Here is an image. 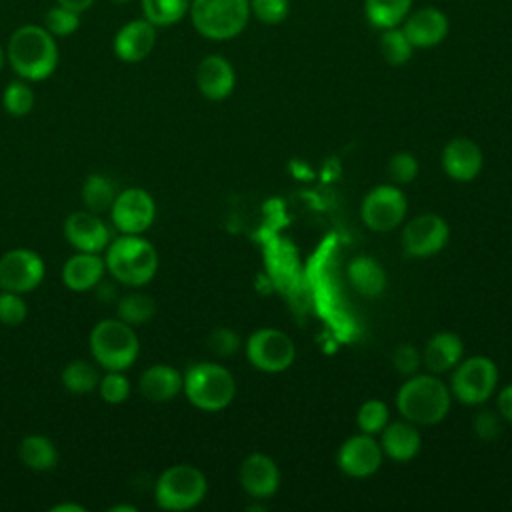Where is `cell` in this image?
<instances>
[{"label":"cell","instance_id":"6da1fadb","mask_svg":"<svg viewBox=\"0 0 512 512\" xmlns=\"http://www.w3.org/2000/svg\"><path fill=\"white\" fill-rule=\"evenodd\" d=\"M56 38L38 24L16 28L6 46V60L18 78L42 82L50 78L58 66Z\"/></svg>","mask_w":512,"mask_h":512},{"label":"cell","instance_id":"7a4b0ae2","mask_svg":"<svg viewBox=\"0 0 512 512\" xmlns=\"http://www.w3.org/2000/svg\"><path fill=\"white\" fill-rule=\"evenodd\" d=\"M106 270L124 286H146L158 272V252L142 234H122L106 248Z\"/></svg>","mask_w":512,"mask_h":512},{"label":"cell","instance_id":"3957f363","mask_svg":"<svg viewBox=\"0 0 512 512\" xmlns=\"http://www.w3.org/2000/svg\"><path fill=\"white\" fill-rule=\"evenodd\" d=\"M452 392L434 374L406 380L396 396L398 412L414 424H436L450 410Z\"/></svg>","mask_w":512,"mask_h":512},{"label":"cell","instance_id":"277c9868","mask_svg":"<svg viewBox=\"0 0 512 512\" xmlns=\"http://www.w3.org/2000/svg\"><path fill=\"white\" fill-rule=\"evenodd\" d=\"M90 354L102 370H126L140 354V340L134 326L120 318L100 320L88 336Z\"/></svg>","mask_w":512,"mask_h":512},{"label":"cell","instance_id":"5b68a950","mask_svg":"<svg viewBox=\"0 0 512 512\" xmlns=\"http://www.w3.org/2000/svg\"><path fill=\"white\" fill-rule=\"evenodd\" d=\"M188 14L194 30L208 40L236 38L252 16L250 0H192Z\"/></svg>","mask_w":512,"mask_h":512},{"label":"cell","instance_id":"8992f818","mask_svg":"<svg viewBox=\"0 0 512 512\" xmlns=\"http://www.w3.org/2000/svg\"><path fill=\"white\" fill-rule=\"evenodd\" d=\"M182 390L192 406L204 412L224 410L236 394L234 376L216 362L192 364L184 374Z\"/></svg>","mask_w":512,"mask_h":512},{"label":"cell","instance_id":"52a82bcc","mask_svg":"<svg viewBox=\"0 0 512 512\" xmlns=\"http://www.w3.org/2000/svg\"><path fill=\"white\" fill-rule=\"evenodd\" d=\"M208 492L204 472L192 464H172L156 478L154 500L162 510L184 512L198 506Z\"/></svg>","mask_w":512,"mask_h":512},{"label":"cell","instance_id":"ba28073f","mask_svg":"<svg viewBox=\"0 0 512 512\" xmlns=\"http://www.w3.org/2000/svg\"><path fill=\"white\" fill-rule=\"evenodd\" d=\"M498 384V368L486 356H472L452 374L450 392L462 404L474 406L486 402Z\"/></svg>","mask_w":512,"mask_h":512},{"label":"cell","instance_id":"9c48e42d","mask_svg":"<svg viewBox=\"0 0 512 512\" xmlns=\"http://www.w3.org/2000/svg\"><path fill=\"white\" fill-rule=\"evenodd\" d=\"M110 218L114 228L122 234H144L156 218V202L150 192L140 186L118 190L110 206Z\"/></svg>","mask_w":512,"mask_h":512},{"label":"cell","instance_id":"30bf717a","mask_svg":"<svg viewBox=\"0 0 512 512\" xmlns=\"http://www.w3.org/2000/svg\"><path fill=\"white\" fill-rule=\"evenodd\" d=\"M46 274L42 256L30 248H12L0 256V288L26 294L36 290Z\"/></svg>","mask_w":512,"mask_h":512},{"label":"cell","instance_id":"8fae6325","mask_svg":"<svg viewBox=\"0 0 512 512\" xmlns=\"http://www.w3.org/2000/svg\"><path fill=\"white\" fill-rule=\"evenodd\" d=\"M246 356L262 372H282L296 356L294 342L276 328H260L246 342Z\"/></svg>","mask_w":512,"mask_h":512},{"label":"cell","instance_id":"7c38bea8","mask_svg":"<svg viewBox=\"0 0 512 512\" xmlns=\"http://www.w3.org/2000/svg\"><path fill=\"white\" fill-rule=\"evenodd\" d=\"M408 210L406 196L400 188L382 184L372 188L362 202V220L370 230L388 232L396 228Z\"/></svg>","mask_w":512,"mask_h":512},{"label":"cell","instance_id":"4fadbf2b","mask_svg":"<svg viewBox=\"0 0 512 512\" xmlns=\"http://www.w3.org/2000/svg\"><path fill=\"white\" fill-rule=\"evenodd\" d=\"M450 230L438 214H420L412 218L402 232V248L408 256L426 258L440 252L448 242Z\"/></svg>","mask_w":512,"mask_h":512},{"label":"cell","instance_id":"5bb4252c","mask_svg":"<svg viewBox=\"0 0 512 512\" xmlns=\"http://www.w3.org/2000/svg\"><path fill=\"white\" fill-rule=\"evenodd\" d=\"M156 46V26L144 16L134 18L118 28L112 40V50L118 60L138 64L150 56Z\"/></svg>","mask_w":512,"mask_h":512},{"label":"cell","instance_id":"9a60e30c","mask_svg":"<svg viewBox=\"0 0 512 512\" xmlns=\"http://www.w3.org/2000/svg\"><path fill=\"white\" fill-rule=\"evenodd\" d=\"M400 28L414 48H434L448 36L450 22L440 8L422 6L418 10H410Z\"/></svg>","mask_w":512,"mask_h":512},{"label":"cell","instance_id":"2e32d148","mask_svg":"<svg viewBox=\"0 0 512 512\" xmlns=\"http://www.w3.org/2000/svg\"><path fill=\"white\" fill-rule=\"evenodd\" d=\"M64 236L76 252H102L112 236L110 228L90 210H76L64 220Z\"/></svg>","mask_w":512,"mask_h":512},{"label":"cell","instance_id":"e0dca14e","mask_svg":"<svg viewBox=\"0 0 512 512\" xmlns=\"http://www.w3.org/2000/svg\"><path fill=\"white\" fill-rule=\"evenodd\" d=\"M382 446L372 434H356L348 438L338 450V466L352 478H366L382 464Z\"/></svg>","mask_w":512,"mask_h":512},{"label":"cell","instance_id":"ac0fdd59","mask_svg":"<svg viewBox=\"0 0 512 512\" xmlns=\"http://www.w3.org/2000/svg\"><path fill=\"white\" fill-rule=\"evenodd\" d=\"M196 86L208 100H224L236 86V72L228 58L222 54H208L196 66Z\"/></svg>","mask_w":512,"mask_h":512},{"label":"cell","instance_id":"d6986e66","mask_svg":"<svg viewBox=\"0 0 512 512\" xmlns=\"http://www.w3.org/2000/svg\"><path fill=\"white\" fill-rule=\"evenodd\" d=\"M240 484L246 494L254 498H268L280 486V470L270 456L254 452L244 458L240 466Z\"/></svg>","mask_w":512,"mask_h":512},{"label":"cell","instance_id":"ffe728a7","mask_svg":"<svg viewBox=\"0 0 512 512\" xmlns=\"http://www.w3.org/2000/svg\"><path fill=\"white\" fill-rule=\"evenodd\" d=\"M444 172L458 182H470L482 170V150L470 138H452L442 152Z\"/></svg>","mask_w":512,"mask_h":512},{"label":"cell","instance_id":"44dd1931","mask_svg":"<svg viewBox=\"0 0 512 512\" xmlns=\"http://www.w3.org/2000/svg\"><path fill=\"white\" fill-rule=\"evenodd\" d=\"M106 272V262L96 252H76L62 266V282L72 292L96 288Z\"/></svg>","mask_w":512,"mask_h":512},{"label":"cell","instance_id":"7402d4cb","mask_svg":"<svg viewBox=\"0 0 512 512\" xmlns=\"http://www.w3.org/2000/svg\"><path fill=\"white\" fill-rule=\"evenodd\" d=\"M184 376L170 364H152L148 366L140 380L138 390L150 402H170L182 390Z\"/></svg>","mask_w":512,"mask_h":512},{"label":"cell","instance_id":"603a6c76","mask_svg":"<svg viewBox=\"0 0 512 512\" xmlns=\"http://www.w3.org/2000/svg\"><path fill=\"white\" fill-rule=\"evenodd\" d=\"M382 452L386 456H390L396 462H406L412 460L420 446H422V436L418 432V428L414 426V422L406 420V422H392L386 424L382 430Z\"/></svg>","mask_w":512,"mask_h":512},{"label":"cell","instance_id":"cb8c5ba5","mask_svg":"<svg viewBox=\"0 0 512 512\" xmlns=\"http://www.w3.org/2000/svg\"><path fill=\"white\" fill-rule=\"evenodd\" d=\"M462 352L464 344L454 332H438L428 340L422 360L432 374H438L454 368L460 362Z\"/></svg>","mask_w":512,"mask_h":512},{"label":"cell","instance_id":"d4e9b609","mask_svg":"<svg viewBox=\"0 0 512 512\" xmlns=\"http://www.w3.org/2000/svg\"><path fill=\"white\" fill-rule=\"evenodd\" d=\"M348 280L354 286V290L362 296H378L386 288V272L370 256H356L348 264Z\"/></svg>","mask_w":512,"mask_h":512},{"label":"cell","instance_id":"484cf974","mask_svg":"<svg viewBox=\"0 0 512 512\" xmlns=\"http://www.w3.org/2000/svg\"><path fill=\"white\" fill-rule=\"evenodd\" d=\"M22 464L34 472H48L58 464V450L48 436L28 434L18 446Z\"/></svg>","mask_w":512,"mask_h":512},{"label":"cell","instance_id":"4316f807","mask_svg":"<svg viewBox=\"0 0 512 512\" xmlns=\"http://www.w3.org/2000/svg\"><path fill=\"white\" fill-rule=\"evenodd\" d=\"M414 0H364V16L376 30L400 26L412 10Z\"/></svg>","mask_w":512,"mask_h":512},{"label":"cell","instance_id":"83f0119b","mask_svg":"<svg viewBox=\"0 0 512 512\" xmlns=\"http://www.w3.org/2000/svg\"><path fill=\"white\" fill-rule=\"evenodd\" d=\"M60 380L62 386L72 392V394H88L92 390L98 388L100 382V374L96 370V366L88 360H70L62 372H60Z\"/></svg>","mask_w":512,"mask_h":512},{"label":"cell","instance_id":"f1b7e54d","mask_svg":"<svg viewBox=\"0 0 512 512\" xmlns=\"http://www.w3.org/2000/svg\"><path fill=\"white\" fill-rule=\"evenodd\" d=\"M190 2L192 0H140L142 16L156 28H168L180 22L190 10Z\"/></svg>","mask_w":512,"mask_h":512},{"label":"cell","instance_id":"f546056e","mask_svg":"<svg viewBox=\"0 0 512 512\" xmlns=\"http://www.w3.org/2000/svg\"><path fill=\"white\" fill-rule=\"evenodd\" d=\"M118 194L116 184L106 174H90L82 184V200L90 212L110 210Z\"/></svg>","mask_w":512,"mask_h":512},{"label":"cell","instance_id":"4dcf8cb0","mask_svg":"<svg viewBox=\"0 0 512 512\" xmlns=\"http://www.w3.org/2000/svg\"><path fill=\"white\" fill-rule=\"evenodd\" d=\"M156 314V302L152 296L142 292H130L118 302V318L130 326L146 324Z\"/></svg>","mask_w":512,"mask_h":512},{"label":"cell","instance_id":"1f68e13d","mask_svg":"<svg viewBox=\"0 0 512 512\" xmlns=\"http://www.w3.org/2000/svg\"><path fill=\"white\" fill-rule=\"evenodd\" d=\"M378 48H380L382 58H384L390 66H402V64H406V62L412 58V52H414V46L410 44V40L406 38L404 30H402L400 26L382 30Z\"/></svg>","mask_w":512,"mask_h":512},{"label":"cell","instance_id":"d6a6232c","mask_svg":"<svg viewBox=\"0 0 512 512\" xmlns=\"http://www.w3.org/2000/svg\"><path fill=\"white\" fill-rule=\"evenodd\" d=\"M34 102H36L34 90L28 84V80H22V78L8 82L2 92V104H4L6 112L16 118L28 116L34 108Z\"/></svg>","mask_w":512,"mask_h":512},{"label":"cell","instance_id":"836d02e7","mask_svg":"<svg viewBox=\"0 0 512 512\" xmlns=\"http://www.w3.org/2000/svg\"><path fill=\"white\" fill-rule=\"evenodd\" d=\"M44 28L54 36V38H64L74 34L80 28V14L66 8V6H52L44 14Z\"/></svg>","mask_w":512,"mask_h":512},{"label":"cell","instance_id":"e575fe53","mask_svg":"<svg viewBox=\"0 0 512 512\" xmlns=\"http://www.w3.org/2000/svg\"><path fill=\"white\" fill-rule=\"evenodd\" d=\"M98 392L106 404H124L130 396V380L124 370H106L98 382Z\"/></svg>","mask_w":512,"mask_h":512},{"label":"cell","instance_id":"d590c367","mask_svg":"<svg viewBox=\"0 0 512 512\" xmlns=\"http://www.w3.org/2000/svg\"><path fill=\"white\" fill-rule=\"evenodd\" d=\"M388 416H390L388 406L382 400H366L358 410L356 422L364 434L374 436L384 430V426L388 424Z\"/></svg>","mask_w":512,"mask_h":512},{"label":"cell","instance_id":"8d00e7d4","mask_svg":"<svg viewBox=\"0 0 512 512\" xmlns=\"http://www.w3.org/2000/svg\"><path fill=\"white\" fill-rule=\"evenodd\" d=\"M28 316V306L18 292L0 290V324L20 326Z\"/></svg>","mask_w":512,"mask_h":512},{"label":"cell","instance_id":"74e56055","mask_svg":"<svg viewBox=\"0 0 512 512\" xmlns=\"http://www.w3.org/2000/svg\"><path fill=\"white\" fill-rule=\"evenodd\" d=\"M250 12L266 26L282 24L290 14V0H250Z\"/></svg>","mask_w":512,"mask_h":512},{"label":"cell","instance_id":"f35d334b","mask_svg":"<svg viewBox=\"0 0 512 512\" xmlns=\"http://www.w3.org/2000/svg\"><path fill=\"white\" fill-rule=\"evenodd\" d=\"M388 172H390V176H392L396 182L408 184V182H412V180L416 178V174H418V160H416L412 154H408V152H398V154H394V156L390 158V162H388Z\"/></svg>","mask_w":512,"mask_h":512},{"label":"cell","instance_id":"ab89813d","mask_svg":"<svg viewBox=\"0 0 512 512\" xmlns=\"http://www.w3.org/2000/svg\"><path fill=\"white\" fill-rule=\"evenodd\" d=\"M240 338L230 328H216L208 336V348L218 356H230L238 350Z\"/></svg>","mask_w":512,"mask_h":512},{"label":"cell","instance_id":"60d3db41","mask_svg":"<svg viewBox=\"0 0 512 512\" xmlns=\"http://www.w3.org/2000/svg\"><path fill=\"white\" fill-rule=\"evenodd\" d=\"M392 362H394V366L398 368V372H402V374H414L416 368H418L420 362H422V356L418 354V350H416L412 344H400V346L394 350Z\"/></svg>","mask_w":512,"mask_h":512},{"label":"cell","instance_id":"b9f144b4","mask_svg":"<svg viewBox=\"0 0 512 512\" xmlns=\"http://www.w3.org/2000/svg\"><path fill=\"white\" fill-rule=\"evenodd\" d=\"M474 430L480 438L492 440L502 432V416L494 412H480L478 418L474 420Z\"/></svg>","mask_w":512,"mask_h":512},{"label":"cell","instance_id":"7bdbcfd3","mask_svg":"<svg viewBox=\"0 0 512 512\" xmlns=\"http://www.w3.org/2000/svg\"><path fill=\"white\" fill-rule=\"evenodd\" d=\"M498 410L504 420L512 422V384H508L500 394H498Z\"/></svg>","mask_w":512,"mask_h":512},{"label":"cell","instance_id":"ee69618b","mask_svg":"<svg viewBox=\"0 0 512 512\" xmlns=\"http://www.w3.org/2000/svg\"><path fill=\"white\" fill-rule=\"evenodd\" d=\"M94 2H96V0H56V4L66 6V8H70V10L78 12V14L86 12Z\"/></svg>","mask_w":512,"mask_h":512},{"label":"cell","instance_id":"f6af8a7d","mask_svg":"<svg viewBox=\"0 0 512 512\" xmlns=\"http://www.w3.org/2000/svg\"><path fill=\"white\" fill-rule=\"evenodd\" d=\"M50 512H86V508L82 504H74V502H60V504L52 506Z\"/></svg>","mask_w":512,"mask_h":512},{"label":"cell","instance_id":"bcb514c9","mask_svg":"<svg viewBox=\"0 0 512 512\" xmlns=\"http://www.w3.org/2000/svg\"><path fill=\"white\" fill-rule=\"evenodd\" d=\"M108 512H136V506L132 504H114L108 508Z\"/></svg>","mask_w":512,"mask_h":512},{"label":"cell","instance_id":"7dc6e473","mask_svg":"<svg viewBox=\"0 0 512 512\" xmlns=\"http://www.w3.org/2000/svg\"><path fill=\"white\" fill-rule=\"evenodd\" d=\"M4 62H6V50H4V48H2V44H0V70H2Z\"/></svg>","mask_w":512,"mask_h":512},{"label":"cell","instance_id":"c3c4849f","mask_svg":"<svg viewBox=\"0 0 512 512\" xmlns=\"http://www.w3.org/2000/svg\"><path fill=\"white\" fill-rule=\"evenodd\" d=\"M112 2H118V4H124V2H130V0H112Z\"/></svg>","mask_w":512,"mask_h":512}]
</instances>
